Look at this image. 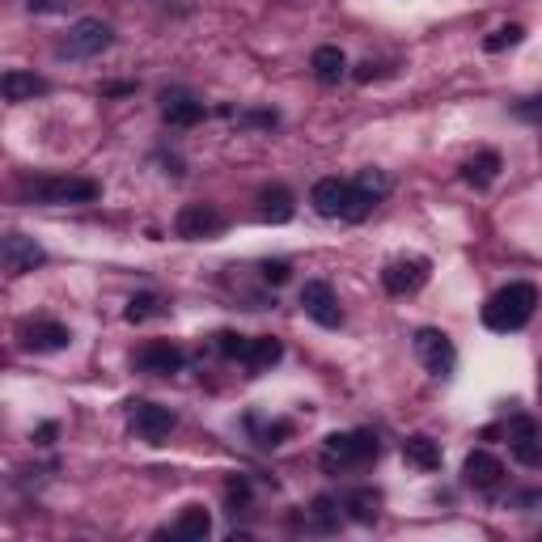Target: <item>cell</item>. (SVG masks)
Returning <instances> with one entry per match:
<instances>
[{
  "label": "cell",
  "mask_w": 542,
  "mask_h": 542,
  "mask_svg": "<svg viewBox=\"0 0 542 542\" xmlns=\"http://www.w3.org/2000/svg\"><path fill=\"white\" fill-rule=\"evenodd\" d=\"M34 441H39V445H51V441H56V424H43V428H39V437H34Z\"/></svg>",
  "instance_id": "cell-35"
},
{
  "label": "cell",
  "mask_w": 542,
  "mask_h": 542,
  "mask_svg": "<svg viewBox=\"0 0 542 542\" xmlns=\"http://www.w3.org/2000/svg\"><path fill=\"white\" fill-rule=\"evenodd\" d=\"M26 195L47 208H72V204H94L102 187L94 178H34V183H26Z\"/></svg>",
  "instance_id": "cell-4"
},
{
  "label": "cell",
  "mask_w": 542,
  "mask_h": 542,
  "mask_svg": "<svg viewBox=\"0 0 542 542\" xmlns=\"http://www.w3.org/2000/svg\"><path fill=\"white\" fill-rule=\"evenodd\" d=\"M288 276H293V267H288L284 259H276V263H263V280H267V284H284Z\"/></svg>",
  "instance_id": "cell-32"
},
{
  "label": "cell",
  "mask_w": 542,
  "mask_h": 542,
  "mask_svg": "<svg viewBox=\"0 0 542 542\" xmlns=\"http://www.w3.org/2000/svg\"><path fill=\"white\" fill-rule=\"evenodd\" d=\"M411 348H415V360L432 373V377H454L458 369V348H454V339H449L445 331L437 327H420L411 339Z\"/></svg>",
  "instance_id": "cell-6"
},
{
  "label": "cell",
  "mask_w": 542,
  "mask_h": 542,
  "mask_svg": "<svg viewBox=\"0 0 542 542\" xmlns=\"http://www.w3.org/2000/svg\"><path fill=\"white\" fill-rule=\"evenodd\" d=\"M208 534H212V517L200 504H187L183 517H178L170 530H161V538H178V542H204Z\"/></svg>",
  "instance_id": "cell-17"
},
{
  "label": "cell",
  "mask_w": 542,
  "mask_h": 542,
  "mask_svg": "<svg viewBox=\"0 0 542 542\" xmlns=\"http://www.w3.org/2000/svg\"><path fill=\"white\" fill-rule=\"evenodd\" d=\"M521 39H526V30H521V26H500V30H492V34H487V39H483V47H487V51H492V56H496V51H504V47H517Z\"/></svg>",
  "instance_id": "cell-28"
},
{
  "label": "cell",
  "mask_w": 542,
  "mask_h": 542,
  "mask_svg": "<svg viewBox=\"0 0 542 542\" xmlns=\"http://www.w3.org/2000/svg\"><path fill=\"white\" fill-rule=\"evenodd\" d=\"M310 204L318 216H327V221H365L373 212V200L352 183V178H318L310 191Z\"/></svg>",
  "instance_id": "cell-2"
},
{
  "label": "cell",
  "mask_w": 542,
  "mask_h": 542,
  "mask_svg": "<svg viewBox=\"0 0 542 542\" xmlns=\"http://www.w3.org/2000/svg\"><path fill=\"white\" fill-rule=\"evenodd\" d=\"M343 509H348L352 521L369 526V521H377V513H382V496H377L373 487H352V492L343 496Z\"/></svg>",
  "instance_id": "cell-22"
},
{
  "label": "cell",
  "mask_w": 542,
  "mask_h": 542,
  "mask_svg": "<svg viewBox=\"0 0 542 542\" xmlns=\"http://www.w3.org/2000/svg\"><path fill=\"white\" fill-rule=\"evenodd\" d=\"M521 123H542V94L526 98V102H517V111H513Z\"/></svg>",
  "instance_id": "cell-31"
},
{
  "label": "cell",
  "mask_w": 542,
  "mask_h": 542,
  "mask_svg": "<svg viewBox=\"0 0 542 542\" xmlns=\"http://www.w3.org/2000/svg\"><path fill=\"white\" fill-rule=\"evenodd\" d=\"M509 449H513V458L521 466H542V432L538 424L530 420V415H513L509 420Z\"/></svg>",
  "instance_id": "cell-13"
},
{
  "label": "cell",
  "mask_w": 542,
  "mask_h": 542,
  "mask_svg": "<svg viewBox=\"0 0 542 542\" xmlns=\"http://www.w3.org/2000/svg\"><path fill=\"white\" fill-rule=\"evenodd\" d=\"M161 115H166V123H174V128H191V123L204 119V102L187 94V89H166V94H161Z\"/></svg>",
  "instance_id": "cell-16"
},
{
  "label": "cell",
  "mask_w": 542,
  "mask_h": 542,
  "mask_svg": "<svg viewBox=\"0 0 542 542\" xmlns=\"http://www.w3.org/2000/svg\"><path fill=\"white\" fill-rule=\"evenodd\" d=\"M496 174H500V153H492V149H483L479 157H471V161L462 166V178H466L471 187H479V191L492 187Z\"/></svg>",
  "instance_id": "cell-23"
},
{
  "label": "cell",
  "mask_w": 542,
  "mask_h": 542,
  "mask_svg": "<svg viewBox=\"0 0 542 542\" xmlns=\"http://www.w3.org/2000/svg\"><path fill=\"white\" fill-rule=\"evenodd\" d=\"M373 77H377V68H373V60L356 68V81H373Z\"/></svg>",
  "instance_id": "cell-36"
},
{
  "label": "cell",
  "mask_w": 542,
  "mask_h": 542,
  "mask_svg": "<svg viewBox=\"0 0 542 542\" xmlns=\"http://www.w3.org/2000/svg\"><path fill=\"white\" fill-rule=\"evenodd\" d=\"M229 500H233V504H246V500H250L246 479H229Z\"/></svg>",
  "instance_id": "cell-34"
},
{
  "label": "cell",
  "mask_w": 542,
  "mask_h": 542,
  "mask_svg": "<svg viewBox=\"0 0 542 542\" xmlns=\"http://www.w3.org/2000/svg\"><path fill=\"white\" fill-rule=\"evenodd\" d=\"M280 356H284L280 339L259 335V339H250V348H246V356H242V365H246L250 373H263V369H271V365H276Z\"/></svg>",
  "instance_id": "cell-24"
},
{
  "label": "cell",
  "mask_w": 542,
  "mask_h": 542,
  "mask_svg": "<svg viewBox=\"0 0 542 542\" xmlns=\"http://www.w3.org/2000/svg\"><path fill=\"white\" fill-rule=\"evenodd\" d=\"M310 68H314V77H318L322 85H339L343 77H348V56H343L339 47H318L314 60H310Z\"/></svg>",
  "instance_id": "cell-20"
},
{
  "label": "cell",
  "mask_w": 542,
  "mask_h": 542,
  "mask_svg": "<svg viewBox=\"0 0 542 542\" xmlns=\"http://www.w3.org/2000/svg\"><path fill=\"white\" fill-rule=\"evenodd\" d=\"M462 483L475 487V492H496L504 483V466L496 454H487V449H475V454H466L462 462Z\"/></svg>",
  "instance_id": "cell-14"
},
{
  "label": "cell",
  "mask_w": 542,
  "mask_h": 542,
  "mask_svg": "<svg viewBox=\"0 0 542 542\" xmlns=\"http://www.w3.org/2000/svg\"><path fill=\"white\" fill-rule=\"evenodd\" d=\"M301 310L310 314L318 327H339L343 322V310H339V297L327 280H310L301 288Z\"/></svg>",
  "instance_id": "cell-11"
},
{
  "label": "cell",
  "mask_w": 542,
  "mask_h": 542,
  "mask_svg": "<svg viewBox=\"0 0 542 542\" xmlns=\"http://www.w3.org/2000/svg\"><path fill=\"white\" fill-rule=\"evenodd\" d=\"M132 365H136L140 373H149V377H174L178 369L187 365V356H183V348H178V343L153 339V343H144V348L136 352Z\"/></svg>",
  "instance_id": "cell-10"
},
{
  "label": "cell",
  "mask_w": 542,
  "mask_h": 542,
  "mask_svg": "<svg viewBox=\"0 0 542 542\" xmlns=\"http://www.w3.org/2000/svg\"><path fill=\"white\" fill-rule=\"evenodd\" d=\"M0 94H5V102H30L47 94V81L34 77V72H22V68H9L5 81H0Z\"/></svg>",
  "instance_id": "cell-18"
},
{
  "label": "cell",
  "mask_w": 542,
  "mask_h": 542,
  "mask_svg": "<svg viewBox=\"0 0 542 542\" xmlns=\"http://www.w3.org/2000/svg\"><path fill=\"white\" fill-rule=\"evenodd\" d=\"M212 343H216V352L229 356V360H242V356H246V348H250V339H246V335H233V331H221Z\"/></svg>",
  "instance_id": "cell-30"
},
{
  "label": "cell",
  "mask_w": 542,
  "mask_h": 542,
  "mask_svg": "<svg viewBox=\"0 0 542 542\" xmlns=\"http://www.w3.org/2000/svg\"><path fill=\"white\" fill-rule=\"evenodd\" d=\"M111 43H115L111 26L98 22V17H81V22H72L68 34L56 43V56L60 60H89V56H102Z\"/></svg>",
  "instance_id": "cell-5"
},
{
  "label": "cell",
  "mask_w": 542,
  "mask_h": 542,
  "mask_svg": "<svg viewBox=\"0 0 542 542\" xmlns=\"http://www.w3.org/2000/svg\"><path fill=\"white\" fill-rule=\"evenodd\" d=\"M428 271H432V263L424 255H399V259H390L382 267V284L394 297H411V293H420V288L428 284Z\"/></svg>",
  "instance_id": "cell-8"
},
{
  "label": "cell",
  "mask_w": 542,
  "mask_h": 542,
  "mask_svg": "<svg viewBox=\"0 0 542 542\" xmlns=\"http://www.w3.org/2000/svg\"><path fill=\"white\" fill-rule=\"evenodd\" d=\"M403 458L415 466V471H437L441 466V445L428 437V432H415V437L403 441Z\"/></svg>",
  "instance_id": "cell-19"
},
{
  "label": "cell",
  "mask_w": 542,
  "mask_h": 542,
  "mask_svg": "<svg viewBox=\"0 0 542 542\" xmlns=\"http://www.w3.org/2000/svg\"><path fill=\"white\" fill-rule=\"evenodd\" d=\"M250 432L259 437V445H271V449H276V445H284L288 432H293V424H288V420H271V424H263L259 415H250Z\"/></svg>",
  "instance_id": "cell-25"
},
{
  "label": "cell",
  "mask_w": 542,
  "mask_h": 542,
  "mask_svg": "<svg viewBox=\"0 0 542 542\" xmlns=\"http://www.w3.org/2000/svg\"><path fill=\"white\" fill-rule=\"evenodd\" d=\"M72 343V331L56 318H39V322H26L22 327V348L26 352H60Z\"/></svg>",
  "instance_id": "cell-15"
},
{
  "label": "cell",
  "mask_w": 542,
  "mask_h": 542,
  "mask_svg": "<svg viewBox=\"0 0 542 542\" xmlns=\"http://www.w3.org/2000/svg\"><path fill=\"white\" fill-rule=\"evenodd\" d=\"M352 183H356L360 191H365V195H369V200H373V204H382V200H386V195H390V178H386L382 170H360V174L352 178Z\"/></svg>",
  "instance_id": "cell-26"
},
{
  "label": "cell",
  "mask_w": 542,
  "mask_h": 542,
  "mask_svg": "<svg viewBox=\"0 0 542 542\" xmlns=\"http://www.w3.org/2000/svg\"><path fill=\"white\" fill-rule=\"evenodd\" d=\"M225 229V212L216 204H183L174 216V233L187 242H200V238H216Z\"/></svg>",
  "instance_id": "cell-9"
},
{
  "label": "cell",
  "mask_w": 542,
  "mask_h": 542,
  "mask_svg": "<svg viewBox=\"0 0 542 542\" xmlns=\"http://www.w3.org/2000/svg\"><path fill=\"white\" fill-rule=\"evenodd\" d=\"M293 195H288L284 187H267L259 191V221H271V225H284L293 221Z\"/></svg>",
  "instance_id": "cell-21"
},
{
  "label": "cell",
  "mask_w": 542,
  "mask_h": 542,
  "mask_svg": "<svg viewBox=\"0 0 542 542\" xmlns=\"http://www.w3.org/2000/svg\"><path fill=\"white\" fill-rule=\"evenodd\" d=\"M534 310H538V288L534 284H509V288H500V293L487 297L483 327L496 331V335H513L534 318Z\"/></svg>",
  "instance_id": "cell-1"
},
{
  "label": "cell",
  "mask_w": 542,
  "mask_h": 542,
  "mask_svg": "<svg viewBox=\"0 0 542 542\" xmlns=\"http://www.w3.org/2000/svg\"><path fill=\"white\" fill-rule=\"evenodd\" d=\"M538 390H542V382H538Z\"/></svg>",
  "instance_id": "cell-37"
},
{
  "label": "cell",
  "mask_w": 542,
  "mask_h": 542,
  "mask_svg": "<svg viewBox=\"0 0 542 542\" xmlns=\"http://www.w3.org/2000/svg\"><path fill=\"white\" fill-rule=\"evenodd\" d=\"M310 517H314L318 530H335V526H339V504H335V496H318V500L310 504Z\"/></svg>",
  "instance_id": "cell-27"
},
{
  "label": "cell",
  "mask_w": 542,
  "mask_h": 542,
  "mask_svg": "<svg viewBox=\"0 0 542 542\" xmlns=\"http://www.w3.org/2000/svg\"><path fill=\"white\" fill-rule=\"evenodd\" d=\"M153 314H161V301H157L153 293L132 297V301H128V310H123V318H128V322H144V318H153Z\"/></svg>",
  "instance_id": "cell-29"
},
{
  "label": "cell",
  "mask_w": 542,
  "mask_h": 542,
  "mask_svg": "<svg viewBox=\"0 0 542 542\" xmlns=\"http://www.w3.org/2000/svg\"><path fill=\"white\" fill-rule=\"evenodd\" d=\"M0 259H5V271L9 276H26V271L43 267L47 263V250L26 238V233H5V246H0Z\"/></svg>",
  "instance_id": "cell-12"
},
{
  "label": "cell",
  "mask_w": 542,
  "mask_h": 542,
  "mask_svg": "<svg viewBox=\"0 0 542 542\" xmlns=\"http://www.w3.org/2000/svg\"><path fill=\"white\" fill-rule=\"evenodd\" d=\"M72 0H26V9L30 13H60V9H68Z\"/></svg>",
  "instance_id": "cell-33"
},
{
  "label": "cell",
  "mask_w": 542,
  "mask_h": 542,
  "mask_svg": "<svg viewBox=\"0 0 542 542\" xmlns=\"http://www.w3.org/2000/svg\"><path fill=\"white\" fill-rule=\"evenodd\" d=\"M377 454H382V441L365 428H352V432H331V437L322 441L318 462L327 475H343V471H356V466L377 462Z\"/></svg>",
  "instance_id": "cell-3"
},
{
  "label": "cell",
  "mask_w": 542,
  "mask_h": 542,
  "mask_svg": "<svg viewBox=\"0 0 542 542\" xmlns=\"http://www.w3.org/2000/svg\"><path fill=\"white\" fill-rule=\"evenodd\" d=\"M128 424L140 441H149V445H166V437L174 432V411L170 407H161V403H149V399H132L128 403Z\"/></svg>",
  "instance_id": "cell-7"
}]
</instances>
